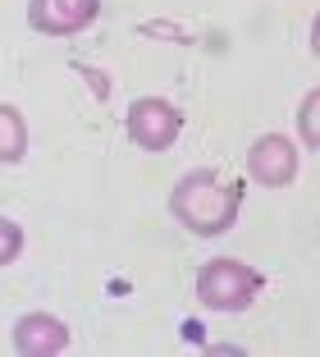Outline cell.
Returning <instances> with one entry per match:
<instances>
[{
  "label": "cell",
  "instance_id": "1",
  "mask_svg": "<svg viewBox=\"0 0 320 357\" xmlns=\"http://www.w3.org/2000/svg\"><path fill=\"white\" fill-rule=\"evenodd\" d=\"M238 206H243V188L234 178H220L215 169H192L174 183L169 192V211L174 220L183 225L197 238H215V234H229L238 220Z\"/></svg>",
  "mask_w": 320,
  "mask_h": 357
},
{
  "label": "cell",
  "instance_id": "2",
  "mask_svg": "<svg viewBox=\"0 0 320 357\" xmlns=\"http://www.w3.org/2000/svg\"><path fill=\"white\" fill-rule=\"evenodd\" d=\"M261 289H266V275L252 271L247 261L220 257V261H206L197 271V298L211 312H243V307L257 303Z\"/></svg>",
  "mask_w": 320,
  "mask_h": 357
},
{
  "label": "cell",
  "instance_id": "3",
  "mask_svg": "<svg viewBox=\"0 0 320 357\" xmlns=\"http://www.w3.org/2000/svg\"><path fill=\"white\" fill-rule=\"evenodd\" d=\"M178 128H183L178 105L160 101V96H137V101L128 105V137H133L142 151H169Z\"/></svg>",
  "mask_w": 320,
  "mask_h": 357
},
{
  "label": "cell",
  "instance_id": "4",
  "mask_svg": "<svg viewBox=\"0 0 320 357\" xmlns=\"http://www.w3.org/2000/svg\"><path fill=\"white\" fill-rule=\"evenodd\" d=\"M247 174L257 178V183H266V188H284V183H293V174H298V147H293L284 133L257 137L252 151H247Z\"/></svg>",
  "mask_w": 320,
  "mask_h": 357
},
{
  "label": "cell",
  "instance_id": "5",
  "mask_svg": "<svg viewBox=\"0 0 320 357\" xmlns=\"http://www.w3.org/2000/svg\"><path fill=\"white\" fill-rule=\"evenodd\" d=\"M101 0H32L28 5V23L46 37H69L83 32L87 23H96Z\"/></svg>",
  "mask_w": 320,
  "mask_h": 357
},
{
  "label": "cell",
  "instance_id": "6",
  "mask_svg": "<svg viewBox=\"0 0 320 357\" xmlns=\"http://www.w3.org/2000/svg\"><path fill=\"white\" fill-rule=\"evenodd\" d=\"M14 348L23 357H55L69 348V330H64V321H55L46 312H28L14 326Z\"/></svg>",
  "mask_w": 320,
  "mask_h": 357
},
{
  "label": "cell",
  "instance_id": "7",
  "mask_svg": "<svg viewBox=\"0 0 320 357\" xmlns=\"http://www.w3.org/2000/svg\"><path fill=\"white\" fill-rule=\"evenodd\" d=\"M28 151V124L14 105H0V165H14Z\"/></svg>",
  "mask_w": 320,
  "mask_h": 357
},
{
  "label": "cell",
  "instance_id": "8",
  "mask_svg": "<svg viewBox=\"0 0 320 357\" xmlns=\"http://www.w3.org/2000/svg\"><path fill=\"white\" fill-rule=\"evenodd\" d=\"M23 252V229L19 220H10V215H0V266H14Z\"/></svg>",
  "mask_w": 320,
  "mask_h": 357
},
{
  "label": "cell",
  "instance_id": "9",
  "mask_svg": "<svg viewBox=\"0 0 320 357\" xmlns=\"http://www.w3.org/2000/svg\"><path fill=\"white\" fill-rule=\"evenodd\" d=\"M316 105H320V92H307V101H302V110H298V124H302V133H307V147H316V142H320V133H316Z\"/></svg>",
  "mask_w": 320,
  "mask_h": 357
}]
</instances>
